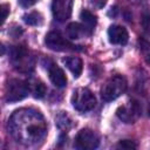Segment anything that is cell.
<instances>
[{"label": "cell", "mask_w": 150, "mask_h": 150, "mask_svg": "<svg viewBox=\"0 0 150 150\" xmlns=\"http://www.w3.org/2000/svg\"><path fill=\"white\" fill-rule=\"evenodd\" d=\"M22 19L27 25H30V26H38V25H41V22H42V16L38 12H32V13L25 14Z\"/></svg>", "instance_id": "obj_15"}, {"label": "cell", "mask_w": 150, "mask_h": 150, "mask_svg": "<svg viewBox=\"0 0 150 150\" xmlns=\"http://www.w3.org/2000/svg\"><path fill=\"white\" fill-rule=\"evenodd\" d=\"M98 143H100L98 136L96 135L95 131L90 129H82L75 138V146L82 150L95 149L98 146Z\"/></svg>", "instance_id": "obj_5"}, {"label": "cell", "mask_w": 150, "mask_h": 150, "mask_svg": "<svg viewBox=\"0 0 150 150\" xmlns=\"http://www.w3.org/2000/svg\"><path fill=\"white\" fill-rule=\"evenodd\" d=\"M90 4L96 8H103L107 4V0H90Z\"/></svg>", "instance_id": "obj_20"}, {"label": "cell", "mask_w": 150, "mask_h": 150, "mask_svg": "<svg viewBox=\"0 0 150 150\" xmlns=\"http://www.w3.org/2000/svg\"><path fill=\"white\" fill-rule=\"evenodd\" d=\"M52 12L57 21H66L71 13V0H53Z\"/></svg>", "instance_id": "obj_8"}, {"label": "cell", "mask_w": 150, "mask_h": 150, "mask_svg": "<svg viewBox=\"0 0 150 150\" xmlns=\"http://www.w3.org/2000/svg\"><path fill=\"white\" fill-rule=\"evenodd\" d=\"M55 122H56L57 128L60 130H62V131H68L73 127V122H71L70 117L67 114H64V112L59 114L56 116V118H55Z\"/></svg>", "instance_id": "obj_14"}, {"label": "cell", "mask_w": 150, "mask_h": 150, "mask_svg": "<svg viewBox=\"0 0 150 150\" xmlns=\"http://www.w3.org/2000/svg\"><path fill=\"white\" fill-rule=\"evenodd\" d=\"M149 114H150V108H149Z\"/></svg>", "instance_id": "obj_22"}, {"label": "cell", "mask_w": 150, "mask_h": 150, "mask_svg": "<svg viewBox=\"0 0 150 150\" xmlns=\"http://www.w3.org/2000/svg\"><path fill=\"white\" fill-rule=\"evenodd\" d=\"M127 89V80L122 75H115L107 80L101 88V96L103 101L109 102L120 97Z\"/></svg>", "instance_id": "obj_2"}, {"label": "cell", "mask_w": 150, "mask_h": 150, "mask_svg": "<svg viewBox=\"0 0 150 150\" xmlns=\"http://www.w3.org/2000/svg\"><path fill=\"white\" fill-rule=\"evenodd\" d=\"M8 12H9L8 6H7V5H2V6H1V23H4V22H5V20H6V18H7Z\"/></svg>", "instance_id": "obj_19"}, {"label": "cell", "mask_w": 150, "mask_h": 150, "mask_svg": "<svg viewBox=\"0 0 150 150\" xmlns=\"http://www.w3.org/2000/svg\"><path fill=\"white\" fill-rule=\"evenodd\" d=\"M71 103L74 108L81 112L91 110L96 104V98L94 94L87 88H77L74 90L71 96Z\"/></svg>", "instance_id": "obj_3"}, {"label": "cell", "mask_w": 150, "mask_h": 150, "mask_svg": "<svg viewBox=\"0 0 150 150\" xmlns=\"http://www.w3.org/2000/svg\"><path fill=\"white\" fill-rule=\"evenodd\" d=\"M66 67L74 74L75 77H79L82 73V69H83V63H82V60L77 56H69V57H66L63 60Z\"/></svg>", "instance_id": "obj_12"}, {"label": "cell", "mask_w": 150, "mask_h": 150, "mask_svg": "<svg viewBox=\"0 0 150 150\" xmlns=\"http://www.w3.org/2000/svg\"><path fill=\"white\" fill-rule=\"evenodd\" d=\"M11 135L23 145H34L47 134V123L38 110L23 108L14 111L8 121Z\"/></svg>", "instance_id": "obj_1"}, {"label": "cell", "mask_w": 150, "mask_h": 150, "mask_svg": "<svg viewBox=\"0 0 150 150\" xmlns=\"http://www.w3.org/2000/svg\"><path fill=\"white\" fill-rule=\"evenodd\" d=\"M45 43H46V46L49 49L56 50V52H63V50H73V49H75V47L68 40H66V38H63L59 32H49L46 35Z\"/></svg>", "instance_id": "obj_6"}, {"label": "cell", "mask_w": 150, "mask_h": 150, "mask_svg": "<svg viewBox=\"0 0 150 150\" xmlns=\"http://www.w3.org/2000/svg\"><path fill=\"white\" fill-rule=\"evenodd\" d=\"M80 19L82 20L83 26H84L89 32H91L93 28L96 26V16H95L91 12H89V11H87V9H84V11L81 12Z\"/></svg>", "instance_id": "obj_13"}, {"label": "cell", "mask_w": 150, "mask_h": 150, "mask_svg": "<svg viewBox=\"0 0 150 150\" xmlns=\"http://www.w3.org/2000/svg\"><path fill=\"white\" fill-rule=\"evenodd\" d=\"M139 114H141V110L136 102H129L128 104L121 105L116 110L117 117L125 123H134L138 118Z\"/></svg>", "instance_id": "obj_7"}, {"label": "cell", "mask_w": 150, "mask_h": 150, "mask_svg": "<svg viewBox=\"0 0 150 150\" xmlns=\"http://www.w3.org/2000/svg\"><path fill=\"white\" fill-rule=\"evenodd\" d=\"M36 2H38V0H19L20 6H22V7H25V8H28V7L33 6V5L36 4Z\"/></svg>", "instance_id": "obj_21"}, {"label": "cell", "mask_w": 150, "mask_h": 150, "mask_svg": "<svg viewBox=\"0 0 150 150\" xmlns=\"http://www.w3.org/2000/svg\"><path fill=\"white\" fill-rule=\"evenodd\" d=\"M108 38L109 41L114 45H125L129 39L128 30L118 25H112L108 29Z\"/></svg>", "instance_id": "obj_9"}, {"label": "cell", "mask_w": 150, "mask_h": 150, "mask_svg": "<svg viewBox=\"0 0 150 150\" xmlns=\"http://www.w3.org/2000/svg\"><path fill=\"white\" fill-rule=\"evenodd\" d=\"M142 46H143L142 49L144 50V54H145V61H146V63L150 64V43L143 41V45Z\"/></svg>", "instance_id": "obj_18"}, {"label": "cell", "mask_w": 150, "mask_h": 150, "mask_svg": "<svg viewBox=\"0 0 150 150\" xmlns=\"http://www.w3.org/2000/svg\"><path fill=\"white\" fill-rule=\"evenodd\" d=\"M33 94H34V97L42 98L46 95V86L42 82H36L35 87H34V90H33Z\"/></svg>", "instance_id": "obj_16"}, {"label": "cell", "mask_w": 150, "mask_h": 150, "mask_svg": "<svg viewBox=\"0 0 150 150\" xmlns=\"http://www.w3.org/2000/svg\"><path fill=\"white\" fill-rule=\"evenodd\" d=\"M29 93V86L22 80H11L6 89V100L8 102H18L23 100Z\"/></svg>", "instance_id": "obj_4"}, {"label": "cell", "mask_w": 150, "mask_h": 150, "mask_svg": "<svg viewBox=\"0 0 150 150\" xmlns=\"http://www.w3.org/2000/svg\"><path fill=\"white\" fill-rule=\"evenodd\" d=\"M86 34H90V32L84 26H82V25H80L77 22H71L67 27V35L71 40L80 39Z\"/></svg>", "instance_id": "obj_11"}, {"label": "cell", "mask_w": 150, "mask_h": 150, "mask_svg": "<svg viewBox=\"0 0 150 150\" xmlns=\"http://www.w3.org/2000/svg\"><path fill=\"white\" fill-rule=\"evenodd\" d=\"M48 73H49V79L52 81V83L57 87V88H63L67 86V77L64 71L56 64H50L48 68Z\"/></svg>", "instance_id": "obj_10"}, {"label": "cell", "mask_w": 150, "mask_h": 150, "mask_svg": "<svg viewBox=\"0 0 150 150\" xmlns=\"http://www.w3.org/2000/svg\"><path fill=\"white\" fill-rule=\"evenodd\" d=\"M136 146L137 145L130 139H123L117 144V148H120V149H135Z\"/></svg>", "instance_id": "obj_17"}]
</instances>
